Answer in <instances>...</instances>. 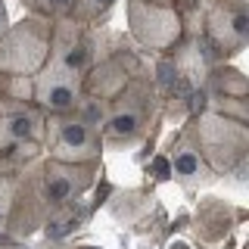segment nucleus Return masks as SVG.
<instances>
[{"label": "nucleus", "mask_w": 249, "mask_h": 249, "mask_svg": "<svg viewBox=\"0 0 249 249\" xmlns=\"http://www.w3.org/2000/svg\"><path fill=\"white\" fill-rule=\"evenodd\" d=\"M41 137V119L31 112H10L0 119V150L10 146H35Z\"/></svg>", "instance_id": "7"}, {"label": "nucleus", "mask_w": 249, "mask_h": 249, "mask_svg": "<svg viewBox=\"0 0 249 249\" xmlns=\"http://www.w3.org/2000/svg\"><path fill=\"white\" fill-rule=\"evenodd\" d=\"M75 3L81 6V13H88V16H97V13L109 10V6H112L115 0H75Z\"/></svg>", "instance_id": "10"}, {"label": "nucleus", "mask_w": 249, "mask_h": 249, "mask_svg": "<svg viewBox=\"0 0 249 249\" xmlns=\"http://www.w3.org/2000/svg\"><path fill=\"white\" fill-rule=\"evenodd\" d=\"M56 159L62 162H88L97 156V140H93L90 122L84 119H66L56 124Z\"/></svg>", "instance_id": "4"}, {"label": "nucleus", "mask_w": 249, "mask_h": 249, "mask_svg": "<svg viewBox=\"0 0 249 249\" xmlns=\"http://www.w3.org/2000/svg\"><path fill=\"white\" fill-rule=\"evenodd\" d=\"M6 209H10V184H0V224L6 218Z\"/></svg>", "instance_id": "11"}, {"label": "nucleus", "mask_w": 249, "mask_h": 249, "mask_svg": "<svg viewBox=\"0 0 249 249\" xmlns=\"http://www.w3.org/2000/svg\"><path fill=\"white\" fill-rule=\"evenodd\" d=\"M37 25L41 22L28 19L22 22V28H13L0 37V69H10L16 75H31L44 66L50 41Z\"/></svg>", "instance_id": "1"}, {"label": "nucleus", "mask_w": 249, "mask_h": 249, "mask_svg": "<svg viewBox=\"0 0 249 249\" xmlns=\"http://www.w3.org/2000/svg\"><path fill=\"white\" fill-rule=\"evenodd\" d=\"M171 171H175V178L187 187H199V184L212 181L209 165L202 162V156L196 150H190V146H178L175 159H171Z\"/></svg>", "instance_id": "8"}, {"label": "nucleus", "mask_w": 249, "mask_h": 249, "mask_svg": "<svg viewBox=\"0 0 249 249\" xmlns=\"http://www.w3.org/2000/svg\"><path fill=\"white\" fill-rule=\"evenodd\" d=\"M6 31H10V16H6V3L0 0V37H3Z\"/></svg>", "instance_id": "13"}, {"label": "nucleus", "mask_w": 249, "mask_h": 249, "mask_svg": "<svg viewBox=\"0 0 249 249\" xmlns=\"http://www.w3.org/2000/svg\"><path fill=\"white\" fill-rule=\"evenodd\" d=\"M171 249H187V243H175V246H171Z\"/></svg>", "instance_id": "14"}, {"label": "nucleus", "mask_w": 249, "mask_h": 249, "mask_svg": "<svg viewBox=\"0 0 249 249\" xmlns=\"http://www.w3.org/2000/svg\"><path fill=\"white\" fill-rule=\"evenodd\" d=\"M47 6L56 13H66V10H75V0H47Z\"/></svg>", "instance_id": "12"}, {"label": "nucleus", "mask_w": 249, "mask_h": 249, "mask_svg": "<svg viewBox=\"0 0 249 249\" xmlns=\"http://www.w3.org/2000/svg\"><path fill=\"white\" fill-rule=\"evenodd\" d=\"M209 25H212V35L218 44L224 47H243L246 37H249V16H246V6H237V3H224L218 6L212 13V19H209Z\"/></svg>", "instance_id": "6"}, {"label": "nucleus", "mask_w": 249, "mask_h": 249, "mask_svg": "<svg viewBox=\"0 0 249 249\" xmlns=\"http://www.w3.org/2000/svg\"><path fill=\"white\" fill-rule=\"evenodd\" d=\"M131 25H134V31L140 35L143 28H150L153 31H146V37L143 41L146 44H168L171 37H178V16L168 10V6H159V3H150V0H134L131 3Z\"/></svg>", "instance_id": "3"}, {"label": "nucleus", "mask_w": 249, "mask_h": 249, "mask_svg": "<svg viewBox=\"0 0 249 249\" xmlns=\"http://www.w3.org/2000/svg\"><path fill=\"white\" fill-rule=\"evenodd\" d=\"M137 128H140V119H137V112H119V115H112V119L106 122V140H131L137 134Z\"/></svg>", "instance_id": "9"}, {"label": "nucleus", "mask_w": 249, "mask_h": 249, "mask_svg": "<svg viewBox=\"0 0 249 249\" xmlns=\"http://www.w3.org/2000/svg\"><path fill=\"white\" fill-rule=\"evenodd\" d=\"M90 175L84 171L81 165H75V162H50L44 171V193L50 202H56V206H66L69 199H75L78 193L88 187Z\"/></svg>", "instance_id": "5"}, {"label": "nucleus", "mask_w": 249, "mask_h": 249, "mask_svg": "<svg viewBox=\"0 0 249 249\" xmlns=\"http://www.w3.org/2000/svg\"><path fill=\"white\" fill-rule=\"evenodd\" d=\"M35 100L53 112H66L78 100V75L69 72L62 62L53 56L47 66L37 69L35 75Z\"/></svg>", "instance_id": "2"}]
</instances>
